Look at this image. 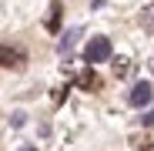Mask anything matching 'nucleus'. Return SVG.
Returning a JSON list of instances; mask_svg holds the SVG:
<instances>
[{
	"mask_svg": "<svg viewBox=\"0 0 154 151\" xmlns=\"http://www.w3.org/2000/svg\"><path fill=\"white\" fill-rule=\"evenodd\" d=\"M0 67L23 71V67H27V50H20V47H14V44H0Z\"/></svg>",
	"mask_w": 154,
	"mask_h": 151,
	"instance_id": "1",
	"label": "nucleus"
},
{
	"mask_svg": "<svg viewBox=\"0 0 154 151\" xmlns=\"http://www.w3.org/2000/svg\"><path fill=\"white\" fill-rule=\"evenodd\" d=\"M111 57V40L107 37H91L87 47H84V61L87 64H100V61H107Z\"/></svg>",
	"mask_w": 154,
	"mask_h": 151,
	"instance_id": "2",
	"label": "nucleus"
},
{
	"mask_svg": "<svg viewBox=\"0 0 154 151\" xmlns=\"http://www.w3.org/2000/svg\"><path fill=\"white\" fill-rule=\"evenodd\" d=\"M151 94H154V91H151V84H144V81H141V84H134V87H131V94H127V104H131V108H147V104H151Z\"/></svg>",
	"mask_w": 154,
	"mask_h": 151,
	"instance_id": "3",
	"label": "nucleus"
},
{
	"mask_svg": "<svg viewBox=\"0 0 154 151\" xmlns=\"http://www.w3.org/2000/svg\"><path fill=\"white\" fill-rule=\"evenodd\" d=\"M77 84H81L84 91H100V77L94 74V67H84L81 74H77Z\"/></svg>",
	"mask_w": 154,
	"mask_h": 151,
	"instance_id": "4",
	"label": "nucleus"
},
{
	"mask_svg": "<svg viewBox=\"0 0 154 151\" xmlns=\"http://www.w3.org/2000/svg\"><path fill=\"white\" fill-rule=\"evenodd\" d=\"M60 10H64L60 0H54V4H50V17H47V30H54V34L60 30Z\"/></svg>",
	"mask_w": 154,
	"mask_h": 151,
	"instance_id": "5",
	"label": "nucleus"
},
{
	"mask_svg": "<svg viewBox=\"0 0 154 151\" xmlns=\"http://www.w3.org/2000/svg\"><path fill=\"white\" fill-rule=\"evenodd\" d=\"M114 74H117V77H131V74H134V64L127 61V57H117V61H114Z\"/></svg>",
	"mask_w": 154,
	"mask_h": 151,
	"instance_id": "6",
	"label": "nucleus"
},
{
	"mask_svg": "<svg viewBox=\"0 0 154 151\" xmlns=\"http://www.w3.org/2000/svg\"><path fill=\"white\" fill-rule=\"evenodd\" d=\"M137 20H141V27H144L147 34H154V4H151V7H144Z\"/></svg>",
	"mask_w": 154,
	"mask_h": 151,
	"instance_id": "7",
	"label": "nucleus"
},
{
	"mask_svg": "<svg viewBox=\"0 0 154 151\" xmlns=\"http://www.w3.org/2000/svg\"><path fill=\"white\" fill-rule=\"evenodd\" d=\"M77 37H81V30H67V34H64V40H60V54H67V50L77 44Z\"/></svg>",
	"mask_w": 154,
	"mask_h": 151,
	"instance_id": "8",
	"label": "nucleus"
},
{
	"mask_svg": "<svg viewBox=\"0 0 154 151\" xmlns=\"http://www.w3.org/2000/svg\"><path fill=\"white\" fill-rule=\"evenodd\" d=\"M141 124H144V128H154V111H144L141 114Z\"/></svg>",
	"mask_w": 154,
	"mask_h": 151,
	"instance_id": "9",
	"label": "nucleus"
},
{
	"mask_svg": "<svg viewBox=\"0 0 154 151\" xmlns=\"http://www.w3.org/2000/svg\"><path fill=\"white\" fill-rule=\"evenodd\" d=\"M137 151H154V141H137Z\"/></svg>",
	"mask_w": 154,
	"mask_h": 151,
	"instance_id": "10",
	"label": "nucleus"
},
{
	"mask_svg": "<svg viewBox=\"0 0 154 151\" xmlns=\"http://www.w3.org/2000/svg\"><path fill=\"white\" fill-rule=\"evenodd\" d=\"M20 151H37V148H30V144H27V148H20Z\"/></svg>",
	"mask_w": 154,
	"mask_h": 151,
	"instance_id": "11",
	"label": "nucleus"
},
{
	"mask_svg": "<svg viewBox=\"0 0 154 151\" xmlns=\"http://www.w3.org/2000/svg\"><path fill=\"white\" fill-rule=\"evenodd\" d=\"M151 71H154V61H151Z\"/></svg>",
	"mask_w": 154,
	"mask_h": 151,
	"instance_id": "12",
	"label": "nucleus"
}]
</instances>
